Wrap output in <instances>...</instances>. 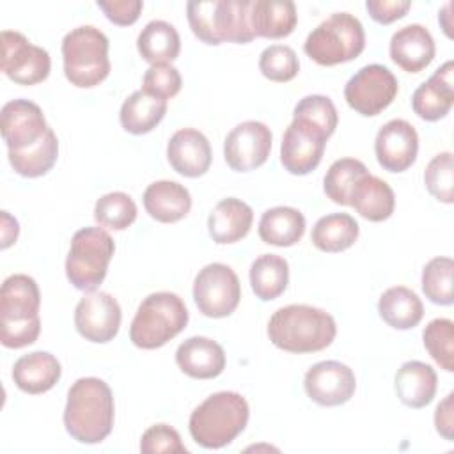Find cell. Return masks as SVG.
I'll use <instances>...</instances> for the list:
<instances>
[{
    "mask_svg": "<svg viewBox=\"0 0 454 454\" xmlns=\"http://www.w3.org/2000/svg\"><path fill=\"white\" fill-rule=\"evenodd\" d=\"M303 387L316 404L340 406L353 397L356 378L346 364L339 360H323L305 372Z\"/></svg>",
    "mask_w": 454,
    "mask_h": 454,
    "instance_id": "obj_15",
    "label": "cell"
},
{
    "mask_svg": "<svg viewBox=\"0 0 454 454\" xmlns=\"http://www.w3.org/2000/svg\"><path fill=\"white\" fill-rule=\"evenodd\" d=\"M337 335L335 319L323 309L294 303L273 312L268 321L270 340L289 353H316Z\"/></svg>",
    "mask_w": 454,
    "mask_h": 454,
    "instance_id": "obj_2",
    "label": "cell"
},
{
    "mask_svg": "<svg viewBox=\"0 0 454 454\" xmlns=\"http://www.w3.org/2000/svg\"><path fill=\"white\" fill-rule=\"evenodd\" d=\"M94 220L101 227L124 231L137 220V204L124 192H110L96 200Z\"/></svg>",
    "mask_w": 454,
    "mask_h": 454,
    "instance_id": "obj_38",
    "label": "cell"
},
{
    "mask_svg": "<svg viewBox=\"0 0 454 454\" xmlns=\"http://www.w3.org/2000/svg\"><path fill=\"white\" fill-rule=\"evenodd\" d=\"M183 80L179 71L170 64H158L151 66L142 80V90L160 98V99H170L181 90Z\"/></svg>",
    "mask_w": 454,
    "mask_h": 454,
    "instance_id": "obj_43",
    "label": "cell"
},
{
    "mask_svg": "<svg viewBox=\"0 0 454 454\" xmlns=\"http://www.w3.org/2000/svg\"><path fill=\"white\" fill-rule=\"evenodd\" d=\"M114 411V394L103 380L78 378L67 390L66 431L80 443H99L112 433Z\"/></svg>",
    "mask_w": 454,
    "mask_h": 454,
    "instance_id": "obj_1",
    "label": "cell"
},
{
    "mask_svg": "<svg viewBox=\"0 0 454 454\" xmlns=\"http://www.w3.org/2000/svg\"><path fill=\"white\" fill-rule=\"evenodd\" d=\"M142 200L149 216L161 223L179 222L192 209V195L188 188L168 179L151 183L145 188Z\"/></svg>",
    "mask_w": 454,
    "mask_h": 454,
    "instance_id": "obj_24",
    "label": "cell"
},
{
    "mask_svg": "<svg viewBox=\"0 0 454 454\" xmlns=\"http://www.w3.org/2000/svg\"><path fill=\"white\" fill-rule=\"evenodd\" d=\"M252 207L236 197L220 200L207 218V231L215 243L229 245L243 239L252 227Z\"/></svg>",
    "mask_w": 454,
    "mask_h": 454,
    "instance_id": "obj_25",
    "label": "cell"
},
{
    "mask_svg": "<svg viewBox=\"0 0 454 454\" xmlns=\"http://www.w3.org/2000/svg\"><path fill=\"white\" fill-rule=\"evenodd\" d=\"M121 305L105 291H89L74 309L76 332L90 342H110L121 326Z\"/></svg>",
    "mask_w": 454,
    "mask_h": 454,
    "instance_id": "obj_14",
    "label": "cell"
},
{
    "mask_svg": "<svg viewBox=\"0 0 454 454\" xmlns=\"http://www.w3.org/2000/svg\"><path fill=\"white\" fill-rule=\"evenodd\" d=\"M250 419L247 399L231 390L206 397L190 415L188 429L204 449H222L243 433Z\"/></svg>",
    "mask_w": 454,
    "mask_h": 454,
    "instance_id": "obj_5",
    "label": "cell"
},
{
    "mask_svg": "<svg viewBox=\"0 0 454 454\" xmlns=\"http://www.w3.org/2000/svg\"><path fill=\"white\" fill-rule=\"evenodd\" d=\"M293 121L314 129L316 133L330 138L337 128V110L333 101L323 94H310L301 98L293 112Z\"/></svg>",
    "mask_w": 454,
    "mask_h": 454,
    "instance_id": "obj_36",
    "label": "cell"
},
{
    "mask_svg": "<svg viewBox=\"0 0 454 454\" xmlns=\"http://www.w3.org/2000/svg\"><path fill=\"white\" fill-rule=\"evenodd\" d=\"M98 7L112 23L128 27L138 20L144 4L140 0H98Z\"/></svg>",
    "mask_w": 454,
    "mask_h": 454,
    "instance_id": "obj_45",
    "label": "cell"
},
{
    "mask_svg": "<svg viewBox=\"0 0 454 454\" xmlns=\"http://www.w3.org/2000/svg\"><path fill=\"white\" fill-rule=\"evenodd\" d=\"M424 348L431 358L447 372L454 371V323L436 317L427 323L422 332Z\"/></svg>",
    "mask_w": 454,
    "mask_h": 454,
    "instance_id": "obj_40",
    "label": "cell"
},
{
    "mask_svg": "<svg viewBox=\"0 0 454 454\" xmlns=\"http://www.w3.org/2000/svg\"><path fill=\"white\" fill-rule=\"evenodd\" d=\"M397 90V78L388 67L381 64H369L348 80L344 87V99L356 114L374 117L390 106Z\"/></svg>",
    "mask_w": 454,
    "mask_h": 454,
    "instance_id": "obj_11",
    "label": "cell"
},
{
    "mask_svg": "<svg viewBox=\"0 0 454 454\" xmlns=\"http://www.w3.org/2000/svg\"><path fill=\"white\" fill-rule=\"evenodd\" d=\"M273 135L261 121H245L223 140L225 163L234 172H250L266 163L271 151Z\"/></svg>",
    "mask_w": 454,
    "mask_h": 454,
    "instance_id": "obj_13",
    "label": "cell"
},
{
    "mask_svg": "<svg viewBox=\"0 0 454 454\" xmlns=\"http://www.w3.org/2000/svg\"><path fill=\"white\" fill-rule=\"evenodd\" d=\"M454 103V64L447 60L411 96L413 112L429 122L443 119Z\"/></svg>",
    "mask_w": 454,
    "mask_h": 454,
    "instance_id": "obj_20",
    "label": "cell"
},
{
    "mask_svg": "<svg viewBox=\"0 0 454 454\" xmlns=\"http://www.w3.org/2000/svg\"><path fill=\"white\" fill-rule=\"evenodd\" d=\"M349 206L369 222H383L394 213L395 195L387 181L367 172L353 186Z\"/></svg>",
    "mask_w": 454,
    "mask_h": 454,
    "instance_id": "obj_27",
    "label": "cell"
},
{
    "mask_svg": "<svg viewBox=\"0 0 454 454\" xmlns=\"http://www.w3.org/2000/svg\"><path fill=\"white\" fill-rule=\"evenodd\" d=\"M367 174V167L355 158L335 160L325 174L323 190L326 197L340 206H349V197L356 181Z\"/></svg>",
    "mask_w": 454,
    "mask_h": 454,
    "instance_id": "obj_37",
    "label": "cell"
},
{
    "mask_svg": "<svg viewBox=\"0 0 454 454\" xmlns=\"http://www.w3.org/2000/svg\"><path fill=\"white\" fill-rule=\"evenodd\" d=\"M378 312L388 326L395 330H410L422 321L424 305L411 289L394 286L380 296Z\"/></svg>",
    "mask_w": 454,
    "mask_h": 454,
    "instance_id": "obj_31",
    "label": "cell"
},
{
    "mask_svg": "<svg viewBox=\"0 0 454 454\" xmlns=\"http://www.w3.org/2000/svg\"><path fill=\"white\" fill-rule=\"evenodd\" d=\"M9 163L23 177H41L48 174L59 158V140L51 128L34 145L23 151H7Z\"/></svg>",
    "mask_w": 454,
    "mask_h": 454,
    "instance_id": "obj_35",
    "label": "cell"
},
{
    "mask_svg": "<svg viewBox=\"0 0 454 454\" xmlns=\"http://www.w3.org/2000/svg\"><path fill=\"white\" fill-rule=\"evenodd\" d=\"M326 140L314 129L293 121L282 137L280 163L289 174L305 176L321 163Z\"/></svg>",
    "mask_w": 454,
    "mask_h": 454,
    "instance_id": "obj_18",
    "label": "cell"
},
{
    "mask_svg": "<svg viewBox=\"0 0 454 454\" xmlns=\"http://www.w3.org/2000/svg\"><path fill=\"white\" fill-rule=\"evenodd\" d=\"M176 364L190 378L211 380L223 372L225 351L216 340L195 335L177 346Z\"/></svg>",
    "mask_w": 454,
    "mask_h": 454,
    "instance_id": "obj_22",
    "label": "cell"
},
{
    "mask_svg": "<svg viewBox=\"0 0 454 454\" xmlns=\"http://www.w3.org/2000/svg\"><path fill=\"white\" fill-rule=\"evenodd\" d=\"M289 284V264L277 254H262L250 266V286L261 301L278 298Z\"/></svg>",
    "mask_w": 454,
    "mask_h": 454,
    "instance_id": "obj_34",
    "label": "cell"
},
{
    "mask_svg": "<svg viewBox=\"0 0 454 454\" xmlns=\"http://www.w3.org/2000/svg\"><path fill=\"white\" fill-rule=\"evenodd\" d=\"M241 298V286L234 270L222 262L206 264L193 280V300L207 317H227L231 316Z\"/></svg>",
    "mask_w": 454,
    "mask_h": 454,
    "instance_id": "obj_10",
    "label": "cell"
},
{
    "mask_svg": "<svg viewBox=\"0 0 454 454\" xmlns=\"http://www.w3.org/2000/svg\"><path fill=\"white\" fill-rule=\"evenodd\" d=\"M360 227L348 213H330L321 216L310 234L312 245L326 254L344 252L355 245Z\"/></svg>",
    "mask_w": 454,
    "mask_h": 454,
    "instance_id": "obj_33",
    "label": "cell"
},
{
    "mask_svg": "<svg viewBox=\"0 0 454 454\" xmlns=\"http://www.w3.org/2000/svg\"><path fill=\"white\" fill-rule=\"evenodd\" d=\"M378 163L388 172L408 170L419 153V135L404 119H392L383 124L374 140Z\"/></svg>",
    "mask_w": 454,
    "mask_h": 454,
    "instance_id": "obj_17",
    "label": "cell"
},
{
    "mask_svg": "<svg viewBox=\"0 0 454 454\" xmlns=\"http://www.w3.org/2000/svg\"><path fill=\"white\" fill-rule=\"evenodd\" d=\"M115 252L112 236L101 227H83L71 238L66 257L67 280L80 291H94L106 277Z\"/></svg>",
    "mask_w": 454,
    "mask_h": 454,
    "instance_id": "obj_9",
    "label": "cell"
},
{
    "mask_svg": "<svg viewBox=\"0 0 454 454\" xmlns=\"http://www.w3.org/2000/svg\"><path fill=\"white\" fill-rule=\"evenodd\" d=\"M60 362L48 351H32L20 356L12 367V381L25 394H44L60 380Z\"/></svg>",
    "mask_w": 454,
    "mask_h": 454,
    "instance_id": "obj_23",
    "label": "cell"
},
{
    "mask_svg": "<svg viewBox=\"0 0 454 454\" xmlns=\"http://www.w3.org/2000/svg\"><path fill=\"white\" fill-rule=\"evenodd\" d=\"M250 7L252 0H192L186 16L193 35L206 44H247L255 37Z\"/></svg>",
    "mask_w": 454,
    "mask_h": 454,
    "instance_id": "obj_4",
    "label": "cell"
},
{
    "mask_svg": "<svg viewBox=\"0 0 454 454\" xmlns=\"http://www.w3.org/2000/svg\"><path fill=\"white\" fill-rule=\"evenodd\" d=\"M365 48V32L358 18L333 12L305 39L303 51L319 66H337L356 59Z\"/></svg>",
    "mask_w": 454,
    "mask_h": 454,
    "instance_id": "obj_8",
    "label": "cell"
},
{
    "mask_svg": "<svg viewBox=\"0 0 454 454\" xmlns=\"http://www.w3.org/2000/svg\"><path fill=\"white\" fill-rule=\"evenodd\" d=\"M434 39L429 30L419 23L406 25L394 32L388 53L394 64L406 73H420L434 59Z\"/></svg>",
    "mask_w": 454,
    "mask_h": 454,
    "instance_id": "obj_21",
    "label": "cell"
},
{
    "mask_svg": "<svg viewBox=\"0 0 454 454\" xmlns=\"http://www.w3.org/2000/svg\"><path fill=\"white\" fill-rule=\"evenodd\" d=\"M18 222L16 218H12L7 211H2V248H9L16 239H18Z\"/></svg>",
    "mask_w": 454,
    "mask_h": 454,
    "instance_id": "obj_48",
    "label": "cell"
},
{
    "mask_svg": "<svg viewBox=\"0 0 454 454\" xmlns=\"http://www.w3.org/2000/svg\"><path fill=\"white\" fill-rule=\"evenodd\" d=\"M137 50L151 66L170 64L181 51V39L174 25L163 20H153L138 34Z\"/></svg>",
    "mask_w": 454,
    "mask_h": 454,
    "instance_id": "obj_30",
    "label": "cell"
},
{
    "mask_svg": "<svg viewBox=\"0 0 454 454\" xmlns=\"http://www.w3.org/2000/svg\"><path fill=\"white\" fill-rule=\"evenodd\" d=\"M2 41V73L18 85H35L48 78L51 60L50 53L32 44L23 34L4 30Z\"/></svg>",
    "mask_w": 454,
    "mask_h": 454,
    "instance_id": "obj_12",
    "label": "cell"
},
{
    "mask_svg": "<svg viewBox=\"0 0 454 454\" xmlns=\"http://www.w3.org/2000/svg\"><path fill=\"white\" fill-rule=\"evenodd\" d=\"M452 273L454 262L450 257H433L422 270V291L431 303L452 305Z\"/></svg>",
    "mask_w": 454,
    "mask_h": 454,
    "instance_id": "obj_39",
    "label": "cell"
},
{
    "mask_svg": "<svg viewBox=\"0 0 454 454\" xmlns=\"http://www.w3.org/2000/svg\"><path fill=\"white\" fill-rule=\"evenodd\" d=\"M108 37L92 25L76 27L64 35V74L71 85L90 89L108 76Z\"/></svg>",
    "mask_w": 454,
    "mask_h": 454,
    "instance_id": "obj_7",
    "label": "cell"
},
{
    "mask_svg": "<svg viewBox=\"0 0 454 454\" xmlns=\"http://www.w3.org/2000/svg\"><path fill=\"white\" fill-rule=\"evenodd\" d=\"M140 452L144 454H186L188 449L181 442L179 433L168 424H154L140 438Z\"/></svg>",
    "mask_w": 454,
    "mask_h": 454,
    "instance_id": "obj_44",
    "label": "cell"
},
{
    "mask_svg": "<svg viewBox=\"0 0 454 454\" xmlns=\"http://www.w3.org/2000/svg\"><path fill=\"white\" fill-rule=\"evenodd\" d=\"M0 129L7 151H23L37 144L48 131V124L39 105L28 99H12L2 106Z\"/></svg>",
    "mask_w": 454,
    "mask_h": 454,
    "instance_id": "obj_16",
    "label": "cell"
},
{
    "mask_svg": "<svg viewBox=\"0 0 454 454\" xmlns=\"http://www.w3.org/2000/svg\"><path fill=\"white\" fill-rule=\"evenodd\" d=\"M298 21L296 5L291 0H255L250 7V23L255 37H287Z\"/></svg>",
    "mask_w": 454,
    "mask_h": 454,
    "instance_id": "obj_28",
    "label": "cell"
},
{
    "mask_svg": "<svg viewBox=\"0 0 454 454\" xmlns=\"http://www.w3.org/2000/svg\"><path fill=\"white\" fill-rule=\"evenodd\" d=\"M395 394L408 408L427 406L436 394L438 376L434 369L420 360L404 362L395 372Z\"/></svg>",
    "mask_w": 454,
    "mask_h": 454,
    "instance_id": "obj_26",
    "label": "cell"
},
{
    "mask_svg": "<svg viewBox=\"0 0 454 454\" xmlns=\"http://www.w3.org/2000/svg\"><path fill=\"white\" fill-rule=\"evenodd\" d=\"M186 325L188 309L176 293H151L137 309L129 326V340L137 348L156 349L179 335Z\"/></svg>",
    "mask_w": 454,
    "mask_h": 454,
    "instance_id": "obj_6",
    "label": "cell"
},
{
    "mask_svg": "<svg viewBox=\"0 0 454 454\" xmlns=\"http://www.w3.org/2000/svg\"><path fill=\"white\" fill-rule=\"evenodd\" d=\"M211 145L204 133L193 128L177 129L167 144L170 167L184 177H200L211 167Z\"/></svg>",
    "mask_w": 454,
    "mask_h": 454,
    "instance_id": "obj_19",
    "label": "cell"
},
{
    "mask_svg": "<svg viewBox=\"0 0 454 454\" xmlns=\"http://www.w3.org/2000/svg\"><path fill=\"white\" fill-rule=\"evenodd\" d=\"M411 2L410 0H367L365 9L371 14V18L380 25H390L410 11Z\"/></svg>",
    "mask_w": 454,
    "mask_h": 454,
    "instance_id": "obj_46",
    "label": "cell"
},
{
    "mask_svg": "<svg viewBox=\"0 0 454 454\" xmlns=\"http://www.w3.org/2000/svg\"><path fill=\"white\" fill-rule=\"evenodd\" d=\"M41 293L37 282L25 275L7 277L0 289V340L5 348L20 349L37 340Z\"/></svg>",
    "mask_w": 454,
    "mask_h": 454,
    "instance_id": "obj_3",
    "label": "cell"
},
{
    "mask_svg": "<svg viewBox=\"0 0 454 454\" xmlns=\"http://www.w3.org/2000/svg\"><path fill=\"white\" fill-rule=\"evenodd\" d=\"M427 192L443 204L454 202V161L452 153L443 151L433 156L424 172Z\"/></svg>",
    "mask_w": 454,
    "mask_h": 454,
    "instance_id": "obj_42",
    "label": "cell"
},
{
    "mask_svg": "<svg viewBox=\"0 0 454 454\" xmlns=\"http://www.w3.org/2000/svg\"><path fill=\"white\" fill-rule=\"evenodd\" d=\"M167 114V101L147 92L135 90L121 106V126L131 135H145L153 131Z\"/></svg>",
    "mask_w": 454,
    "mask_h": 454,
    "instance_id": "obj_32",
    "label": "cell"
},
{
    "mask_svg": "<svg viewBox=\"0 0 454 454\" xmlns=\"http://www.w3.org/2000/svg\"><path fill=\"white\" fill-rule=\"evenodd\" d=\"M454 392H449L445 399L434 410V426L440 436L452 442L454 438Z\"/></svg>",
    "mask_w": 454,
    "mask_h": 454,
    "instance_id": "obj_47",
    "label": "cell"
},
{
    "mask_svg": "<svg viewBox=\"0 0 454 454\" xmlns=\"http://www.w3.org/2000/svg\"><path fill=\"white\" fill-rule=\"evenodd\" d=\"M257 232L268 245L293 247L303 238L305 216L296 207L277 206L262 213Z\"/></svg>",
    "mask_w": 454,
    "mask_h": 454,
    "instance_id": "obj_29",
    "label": "cell"
},
{
    "mask_svg": "<svg viewBox=\"0 0 454 454\" xmlns=\"http://www.w3.org/2000/svg\"><path fill=\"white\" fill-rule=\"evenodd\" d=\"M259 71L271 82L286 83L298 74L300 60L291 46L271 44L259 57Z\"/></svg>",
    "mask_w": 454,
    "mask_h": 454,
    "instance_id": "obj_41",
    "label": "cell"
}]
</instances>
